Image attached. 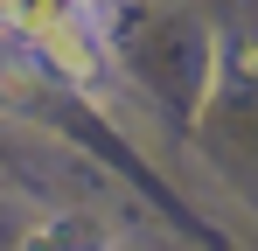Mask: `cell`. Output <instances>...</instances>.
Returning <instances> with one entry per match:
<instances>
[{
    "mask_svg": "<svg viewBox=\"0 0 258 251\" xmlns=\"http://www.w3.org/2000/svg\"><path fill=\"white\" fill-rule=\"evenodd\" d=\"M0 14L28 35V49L49 42L56 28H98V7L91 0H0Z\"/></svg>",
    "mask_w": 258,
    "mask_h": 251,
    "instance_id": "cell-1",
    "label": "cell"
}]
</instances>
